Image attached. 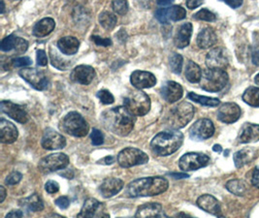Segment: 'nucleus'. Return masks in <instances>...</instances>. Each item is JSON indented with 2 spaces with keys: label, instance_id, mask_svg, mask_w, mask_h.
<instances>
[{
  "label": "nucleus",
  "instance_id": "obj_1",
  "mask_svg": "<svg viewBox=\"0 0 259 218\" xmlns=\"http://www.w3.org/2000/svg\"><path fill=\"white\" fill-rule=\"evenodd\" d=\"M100 119L107 130L120 137L130 135L136 121L135 115H132L124 106L105 111Z\"/></svg>",
  "mask_w": 259,
  "mask_h": 218
},
{
  "label": "nucleus",
  "instance_id": "obj_2",
  "mask_svg": "<svg viewBox=\"0 0 259 218\" xmlns=\"http://www.w3.org/2000/svg\"><path fill=\"white\" fill-rule=\"evenodd\" d=\"M168 181L161 177L142 178L128 184L125 195L130 198L159 195L168 189Z\"/></svg>",
  "mask_w": 259,
  "mask_h": 218
},
{
  "label": "nucleus",
  "instance_id": "obj_3",
  "mask_svg": "<svg viewBox=\"0 0 259 218\" xmlns=\"http://www.w3.org/2000/svg\"><path fill=\"white\" fill-rule=\"evenodd\" d=\"M184 143V135L178 130L163 131L153 137L151 148L158 156H168L176 152Z\"/></svg>",
  "mask_w": 259,
  "mask_h": 218
},
{
  "label": "nucleus",
  "instance_id": "obj_4",
  "mask_svg": "<svg viewBox=\"0 0 259 218\" xmlns=\"http://www.w3.org/2000/svg\"><path fill=\"white\" fill-rule=\"evenodd\" d=\"M194 107L189 102H182L174 107L167 116V126L171 129H181L189 124L194 116Z\"/></svg>",
  "mask_w": 259,
  "mask_h": 218
},
{
  "label": "nucleus",
  "instance_id": "obj_5",
  "mask_svg": "<svg viewBox=\"0 0 259 218\" xmlns=\"http://www.w3.org/2000/svg\"><path fill=\"white\" fill-rule=\"evenodd\" d=\"M228 82V74L225 70L208 69L202 73L201 89L209 92L223 91Z\"/></svg>",
  "mask_w": 259,
  "mask_h": 218
},
{
  "label": "nucleus",
  "instance_id": "obj_6",
  "mask_svg": "<svg viewBox=\"0 0 259 218\" xmlns=\"http://www.w3.org/2000/svg\"><path fill=\"white\" fill-rule=\"evenodd\" d=\"M60 129L74 137H84L89 133L87 120L77 112H70L60 122Z\"/></svg>",
  "mask_w": 259,
  "mask_h": 218
},
{
  "label": "nucleus",
  "instance_id": "obj_7",
  "mask_svg": "<svg viewBox=\"0 0 259 218\" xmlns=\"http://www.w3.org/2000/svg\"><path fill=\"white\" fill-rule=\"evenodd\" d=\"M124 107L135 116L147 115L151 109V99L141 90L130 93L123 100Z\"/></svg>",
  "mask_w": 259,
  "mask_h": 218
},
{
  "label": "nucleus",
  "instance_id": "obj_8",
  "mask_svg": "<svg viewBox=\"0 0 259 218\" xmlns=\"http://www.w3.org/2000/svg\"><path fill=\"white\" fill-rule=\"evenodd\" d=\"M117 160L121 168H131L148 163L149 156L140 149L126 148L118 153Z\"/></svg>",
  "mask_w": 259,
  "mask_h": 218
},
{
  "label": "nucleus",
  "instance_id": "obj_9",
  "mask_svg": "<svg viewBox=\"0 0 259 218\" xmlns=\"http://www.w3.org/2000/svg\"><path fill=\"white\" fill-rule=\"evenodd\" d=\"M68 164L69 158L66 154L54 153L41 159L38 164V168L43 173H49L65 169Z\"/></svg>",
  "mask_w": 259,
  "mask_h": 218
},
{
  "label": "nucleus",
  "instance_id": "obj_10",
  "mask_svg": "<svg viewBox=\"0 0 259 218\" xmlns=\"http://www.w3.org/2000/svg\"><path fill=\"white\" fill-rule=\"evenodd\" d=\"M210 162V157L206 154L197 152H189L181 157L179 161V167L185 172L196 171L203 167H206Z\"/></svg>",
  "mask_w": 259,
  "mask_h": 218
},
{
  "label": "nucleus",
  "instance_id": "obj_11",
  "mask_svg": "<svg viewBox=\"0 0 259 218\" xmlns=\"http://www.w3.org/2000/svg\"><path fill=\"white\" fill-rule=\"evenodd\" d=\"M19 75L24 80H26L33 89H35L36 91L42 92L47 90L49 80L43 71L36 68H24L20 70Z\"/></svg>",
  "mask_w": 259,
  "mask_h": 218
},
{
  "label": "nucleus",
  "instance_id": "obj_12",
  "mask_svg": "<svg viewBox=\"0 0 259 218\" xmlns=\"http://www.w3.org/2000/svg\"><path fill=\"white\" fill-rule=\"evenodd\" d=\"M214 133V126L212 120L202 118L197 120L189 128V137L194 141H203L211 138Z\"/></svg>",
  "mask_w": 259,
  "mask_h": 218
},
{
  "label": "nucleus",
  "instance_id": "obj_13",
  "mask_svg": "<svg viewBox=\"0 0 259 218\" xmlns=\"http://www.w3.org/2000/svg\"><path fill=\"white\" fill-rule=\"evenodd\" d=\"M228 53L222 47L212 49L206 57V65L209 69L225 70L228 67Z\"/></svg>",
  "mask_w": 259,
  "mask_h": 218
},
{
  "label": "nucleus",
  "instance_id": "obj_14",
  "mask_svg": "<svg viewBox=\"0 0 259 218\" xmlns=\"http://www.w3.org/2000/svg\"><path fill=\"white\" fill-rule=\"evenodd\" d=\"M187 17V11L182 6L175 5L169 8H160L155 12V18L159 23L168 24L170 22H179Z\"/></svg>",
  "mask_w": 259,
  "mask_h": 218
},
{
  "label": "nucleus",
  "instance_id": "obj_15",
  "mask_svg": "<svg viewBox=\"0 0 259 218\" xmlns=\"http://www.w3.org/2000/svg\"><path fill=\"white\" fill-rule=\"evenodd\" d=\"M41 145L44 149L48 150L61 149L65 148L66 146V139L55 129L47 128L44 131Z\"/></svg>",
  "mask_w": 259,
  "mask_h": 218
},
{
  "label": "nucleus",
  "instance_id": "obj_16",
  "mask_svg": "<svg viewBox=\"0 0 259 218\" xmlns=\"http://www.w3.org/2000/svg\"><path fill=\"white\" fill-rule=\"evenodd\" d=\"M0 108L2 113L8 115L19 123L24 124L28 121V115L24 107L21 105L13 103L11 101H1Z\"/></svg>",
  "mask_w": 259,
  "mask_h": 218
},
{
  "label": "nucleus",
  "instance_id": "obj_17",
  "mask_svg": "<svg viewBox=\"0 0 259 218\" xmlns=\"http://www.w3.org/2000/svg\"><path fill=\"white\" fill-rule=\"evenodd\" d=\"M130 81L134 88L137 90H145L151 89L156 83L155 76L146 71L136 70L130 76Z\"/></svg>",
  "mask_w": 259,
  "mask_h": 218
},
{
  "label": "nucleus",
  "instance_id": "obj_18",
  "mask_svg": "<svg viewBox=\"0 0 259 218\" xmlns=\"http://www.w3.org/2000/svg\"><path fill=\"white\" fill-rule=\"evenodd\" d=\"M242 114L241 108L235 103H224L218 111V118L224 123H234Z\"/></svg>",
  "mask_w": 259,
  "mask_h": 218
},
{
  "label": "nucleus",
  "instance_id": "obj_19",
  "mask_svg": "<svg viewBox=\"0 0 259 218\" xmlns=\"http://www.w3.org/2000/svg\"><path fill=\"white\" fill-rule=\"evenodd\" d=\"M100 216L109 217V215L103 210V205L94 198H89L88 200H85L81 211L78 213V217H100Z\"/></svg>",
  "mask_w": 259,
  "mask_h": 218
},
{
  "label": "nucleus",
  "instance_id": "obj_20",
  "mask_svg": "<svg viewBox=\"0 0 259 218\" xmlns=\"http://www.w3.org/2000/svg\"><path fill=\"white\" fill-rule=\"evenodd\" d=\"M161 95L165 101L168 103H175L179 101L183 95H184V90L180 83L173 80L166 81L163 86L160 90Z\"/></svg>",
  "mask_w": 259,
  "mask_h": 218
},
{
  "label": "nucleus",
  "instance_id": "obj_21",
  "mask_svg": "<svg viewBox=\"0 0 259 218\" xmlns=\"http://www.w3.org/2000/svg\"><path fill=\"white\" fill-rule=\"evenodd\" d=\"M95 70L89 65H79L71 72L70 79L80 84H90L95 78Z\"/></svg>",
  "mask_w": 259,
  "mask_h": 218
},
{
  "label": "nucleus",
  "instance_id": "obj_22",
  "mask_svg": "<svg viewBox=\"0 0 259 218\" xmlns=\"http://www.w3.org/2000/svg\"><path fill=\"white\" fill-rule=\"evenodd\" d=\"M197 206L202 208L203 210L207 211L208 213L219 216V217H224L222 214V208L219 201L212 195L205 194L202 195L197 199Z\"/></svg>",
  "mask_w": 259,
  "mask_h": 218
},
{
  "label": "nucleus",
  "instance_id": "obj_23",
  "mask_svg": "<svg viewBox=\"0 0 259 218\" xmlns=\"http://www.w3.org/2000/svg\"><path fill=\"white\" fill-rule=\"evenodd\" d=\"M124 186V183L120 179L109 178L103 181L100 185L99 190L104 198H111L118 194Z\"/></svg>",
  "mask_w": 259,
  "mask_h": 218
},
{
  "label": "nucleus",
  "instance_id": "obj_24",
  "mask_svg": "<svg viewBox=\"0 0 259 218\" xmlns=\"http://www.w3.org/2000/svg\"><path fill=\"white\" fill-rule=\"evenodd\" d=\"M19 132L12 122L2 118L0 120V141L2 144H13L17 141Z\"/></svg>",
  "mask_w": 259,
  "mask_h": 218
},
{
  "label": "nucleus",
  "instance_id": "obj_25",
  "mask_svg": "<svg viewBox=\"0 0 259 218\" xmlns=\"http://www.w3.org/2000/svg\"><path fill=\"white\" fill-rule=\"evenodd\" d=\"M135 217H167V215L160 204L149 203L138 207Z\"/></svg>",
  "mask_w": 259,
  "mask_h": 218
},
{
  "label": "nucleus",
  "instance_id": "obj_26",
  "mask_svg": "<svg viewBox=\"0 0 259 218\" xmlns=\"http://www.w3.org/2000/svg\"><path fill=\"white\" fill-rule=\"evenodd\" d=\"M192 35V24L186 23L178 28L177 33L174 38V44L178 49H184L189 45Z\"/></svg>",
  "mask_w": 259,
  "mask_h": 218
},
{
  "label": "nucleus",
  "instance_id": "obj_27",
  "mask_svg": "<svg viewBox=\"0 0 259 218\" xmlns=\"http://www.w3.org/2000/svg\"><path fill=\"white\" fill-rule=\"evenodd\" d=\"M258 141V124H252V123L244 124L239 135V142L241 144H248V143H254Z\"/></svg>",
  "mask_w": 259,
  "mask_h": 218
},
{
  "label": "nucleus",
  "instance_id": "obj_28",
  "mask_svg": "<svg viewBox=\"0 0 259 218\" xmlns=\"http://www.w3.org/2000/svg\"><path fill=\"white\" fill-rule=\"evenodd\" d=\"M80 41L76 37L66 36L59 39L58 48L59 51L66 56H73L79 51Z\"/></svg>",
  "mask_w": 259,
  "mask_h": 218
},
{
  "label": "nucleus",
  "instance_id": "obj_29",
  "mask_svg": "<svg viewBox=\"0 0 259 218\" xmlns=\"http://www.w3.org/2000/svg\"><path fill=\"white\" fill-rule=\"evenodd\" d=\"M196 42L200 49H209L215 45L218 42V37L212 28L205 27L199 32Z\"/></svg>",
  "mask_w": 259,
  "mask_h": 218
},
{
  "label": "nucleus",
  "instance_id": "obj_30",
  "mask_svg": "<svg viewBox=\"0 0 259 218\" xmlns=\"http://www.w3.org/2000/svg\"><path fill=\"white\" fill-rule=\"evenodd\" d=\"M256 156H257V152L255 149L247 148V149H241L237 151L234 154L233 159H234L236 167L240 169L243 166L250 163L251 161L254 160Z\"/></svg>",
  "mask_w": 259,
  "mask_h": 218
},
{
  "label": "nucleus",
  "instance_id": "obj_31",
  "mask_svg": "<svg viewBox=\"0 0 259 218\" xmlns=\"http://www.w3.org/2000/svg\"><path fill=\"white\" fill-rule=\"evenodd\" d=\"M56 27V22L52 18H45L36 23L33 28V34L38 38L45 37L51 34Z\"/></svg>",
  "mask_w": 259,
  "mask_h": 218
},
{
  "label": "nucleus",
  "instance_id": "obj_32",
  "mask_svg": "<svg viewBox=\"0 0 259 218\" xmlns=\"http://www.w3.org/2000/svg\"><path fill=\"white\" fill-rule=\"evenodd\" d=\"M20 206L24 207L28 211H41L44 209V202L41 199V197L38 195L37 193H34L25 199H23L20 201Z\"/></svg>",
  "mask_w": 259,
  "mask_h": 218
},
{
  "label": "nucleus",
  "instance_id": "obj_33",
  "mask_svg": "<svg viewBox=\"0 0 259 218\" xmlns=\"http://www.w3.org/2000/svg\"><path fill=\"white\" fill-rule=\"evenodd\" d=\"M202 70L198 64H196L193 61H189L187 68H186V78L189 80V82L196 83L200 82L201 78H202Z\"/></svg>",
  "mask_w": 259,
  "mask_h": 218
},
{
  "label": "nucleus",
  "instance_id": "obj_34",
  "mask_svg": "<svg viewBox=\"0 0 259 218\" xmlns=\"http://www.w3.org/2000/svg\"><path fill=\"white\" fill-rule=\"evenodd\" d=\"M50 58H51V62H52L53 66L59 70H61V71H65L71 66L70 61L61 58L59 56V53L56 50H54L53 48L50 49Z\"/></svg>",
  "mask_w": 259,
  "mask_h": 218
},
{
  "label": "nucleus",
  "instance_id": "obj_35",
  "mask_svg": "<svg viewBox=\"0 0 259 218\" xmlns=\"http://www.w3.org/2000/svg\"><path fill=\"white\" fill-rule=\"evenodd\" d=\"M243 101L251 107H259V89L249 86L243 93Z\"/></svg>",
  "mask_w": 259,
  "mask_h": 218
},
{
  "label": "nucleus",
  "instance_id": "obj_36",
  "mask_svg": "<svg viewBox=\"0 0 259 218\" xmlns=\"http://www.w3.org/2000/svg\"><path fill=\"white\" fill-rule=\"evenodd\" d=\"M188 98L191 101H194L196 103L200 104L203 106H207V107H217L221 103L220 99H218V98L201 96L194 92H189L188 94Z\"/></svg>",
  "mask_w": 259,
  "mask_h": 218
},
{
  "label": "nucleus",
  "instance_id": "obj_37",
  "mask_svg": "<svg viewBox=\"0 0 259 218\" xmlns=\"http://www.w3.org/2000/svg\"><path fill=\"white\" fill-rule=\"evenodd\" d=\"M225 187L229 192L237 196H243L247 191V184L242 180H231L226 184Z\"/></svg>",
  "mask_w": 259,
  "mask_h": 218
},
{
  "label": "nucleus",
  "instance_id": "obj_38",
  "mask_svg": "<svg viewBox=\"0 0 259 218\" xmlns=\"http://www.w3.org/2000/svg\"><path fill=\"white\" fill-rule=\"evenodd\" d=\"M99 23L107 30H111L117 25L118 19L117 16L110 12H103L99 16Z\"/></svg>",
  "mask_w": 259,
  "mask_h": 218
},
{
  "label": "nucleus",
  "instance_id": "obj_39",
  "mask_svg": "<svg viewBox=\"0 0 259 218\" xmlns=\"http://www.w3.org/2000/svg\"><path fill=\"white\" fill-rule=\"evenodd\" d=\"M183 61H184L183 57L177 53H173L169 57V65H170V68L173 73L181 74L182 69H183Z\"/></svg>",
  "mask_w": 259,
  "mask_h": 218
},
{
  "label": "nucleus",
  "instance_id": "obj_40",
  "mask_svg": "<svg viewBox=\"0 0 259 218\" xmlns=\"http://www.w3.org/2000/svg\"><path fill=\"white\" fill-rule=\"evenodd\" d=\"M193 19L197 21H204V22H214L217 20L215 15L212 12L208 9H201L200 11L197 12L193 15Z\"/></svg>",
  "mask_w": 259,
  "mask_h": 218
},
{
  "label": "nucleus",
  "instance_id": "obj_41",
  "mask_svg": "<svg viewBox=\"0 0 259 218\" xmlns=\"http://www.w3.org/2000/svg\"><path fill=\"white\" fill-rule=\"evenodd\" d=\"M18 37L14 34L9 35L6 38H4L1 42L0 49L2 52H10L12 50H15L16 44H17Z\"/></svg>",
  "mask_w": 259,
  "mask_h": 218
},
{
  "label": "nucleus",
  "instance_id": "obj_42",
  "mask_svg": "<svg viewBox=\"0 0 259 218\" xmlns=\"http://www.w3.org/2000/svg\"><path fill=\"white\" fill-rule=\"evenodd\" d=\"M112 8L118 15L124 16L128 12V3L126 0H114L112 2Z\"/></svg>",
  "mask_w": 259,
  "mask_h": 218
},
{
  "label": "nucleus",
  "instance_id": "obj_43",
  "mask_svg": "<svg viewBox=\"0 0 259 218\" xmlns=\"http://www.w3.org/2000/svg\"><path fill=\"white\" fill-rule=\"evenodd\" d=\"M97 97L99 98L101 103L105 104V105L113 104L115 101V98H114L113 94L109 91H106V90L97 92Z\"/></svg>",
  "mask_w": 259,
  "mask_h": 218
},
{
  "label": "nucleus",
  "instance_id": "obj_44",
  "mask_svg": "<svg viewBox=\"0 0 259 218\" xmlns=\"http://www.w3.org/2000/svg\"><path fill=\"white\" fill-rule=\"evenodd\" d=\"M23 179V175L20 172H12L5 180V184L7 185H15L18 184Z\"/></svg>",
  "mask_w": 259,
  "mask_h": 218
},
{
  "label": "nucleus",
  "instance_id": "obj_45",
  "mask_svg": "<svg viewBox=\"0 0 259 218\" xmlns=\"http://www.w3.org/2000/svg\"><path fill=\"white\" fill-rule=\"evenodd\" d=\"M91 139H92V143L94 146H100L104 143L103 134L101 133V131H99L98 129H95V128L91 134Z\"/></svg>",
  "mask_w": 259,
  "mask_h": 218
},
{
  "label": "nucleus",
  "instance_id": "obj_46",
  "mask_svg": "<svg viewBox=\"0 0 259 218\" xmlns=\"http://www.w3.org/2000/svg\"><path fill=\"white\" fill-rule=\"evenodd\" d=\"M13 66L14 67H25L32 64L31 58L28 57H23V58H17L12 60Z\"/></svg>",
  "mask_w": 259,
  "mask_h": 218
},
{
  "label": "nucleus",
  "instance_id": "obj_47",
  "mask_svg": "<svg viewBox=\"0 0 259 218\" xmlns=\"http://www.w3.org/2000/svg\"><path fill=\"white\" fill-rule=\"evenodd\" d=\"M27 48H28L27 41H25L23 38H19V37H18L17 44H16V48H15L16 53H18V54H24V53L26 52Z\"/></svg>",
  "mask_w": 259,
  "mask_h": 218
},
{
  "label": "nucleus",
  "instance_id": "obj_48",
  "mask_svg": "<svg viewBox=\"0 0 259 218\" xmlns=\"http://www.w3.org/2000/svg\"><path fill=\"white\" fill-rule=\"evenodd\" d=\"M37 64L38 66H47L48 58L45 51L43 50H38L37 51Z\"/></svg>",
  "mask_w": 259,
  "mask_h": 218
},
{
  "label": "nucleus",
  "instance_id": "obj_49",
  "mask_svg": "<svg viewBox=\"0 0 259 218\" xmlns=\"http://www.w3.org/2000/svg\"><path fill=\"white\" fill-rule=\"evenodd\" d=\"M92 39L97 46L109 47L112 45V41L110 38H101L99 36H93Z\"/></svg>",
  "mask_w": 259,
  "mask_h": 218
},
{
  "label": "nucleus",
  "instance_id": "obj_50",
  "mask_svg": "<svg viewBox=\"0 0 259 218\" xmlns=\"http://www.w3.org/2000/svg\"><path fill=\"white\" fill-rule=\"evenodd\" d=\"M45 189L48 193L55 194L59 190V184L55 181H49L47 184H45Z\"/></svg>",
  "mask_w": 259,
  "mask_h": 218
},
{
  "label": "nucleus",
  "instance_id": "obj_51",
  "mask_svg": "<svg viewBox=\"0 0 259 218\" xmlns=\"http://www.w3.org/2000/svg\"><path fill=\"white\" fill-rule=\"evenodd\" d=\"M56 205L58 207H60V208H62V209H65V208L69 207L70 201H69V199L67 197L61 196V197H59V198L56 200Z\"/></svg>",
  "mask_w": 259,
  "mask_h": 218
},
{
  "label": "nucleus",
  "instance_id": "obj_52",
  "mask_svg": "<svg viewBox=\"0 0 259 218\" xmlns=\"http://www.w3.org/2000/svg\"><path fill=\"white\" fill-rule=\"evenodd\" d=\"M251 61L259 67V46H254L251 50Z\"/></svg>",
  "mask_w": 259,
  "mask_h": 218
},
{
  "label": "nucleus",
  "instance_id": "obj_53",
  "mask_svg": "<svg viewBox=\"0 0 259 218\" xmlns=\"http://www.w3.org/2000/svg\"><path fill=\"white\" fill-rule=\"evenodd\" d=\"M220 1H224L225 4H227L232 9L239 8L240 6H242V4L244 2V0H220Z\"/></svg>",
  "mask_w": 259,
  "mask_h": 218
},
{
  "label": "nucleus",
  "instance_id": "obj_54",
  "mask_svg": "<svg viewBox=\"0 0 259 218\" xmlns=\"http://www.w3.org/2000/svg\"><path fill=\"white\" fill-rule=\"evenodd\" d=\"M251 184L259 189V169L255 168L251 176Z\"/></svg>",
  "mask_w": 259,
  "mask_h": 218
},
{
  "label": "nucleus",
  "instance_id": "obj_55",
  "mask_svg": "<svg viewBox=\"0 0 259 218\" xmlns=\"http://www.w3.org/2000/svg\"><path fill=\"white\" fill-rule=\"evenodd\" d=\"M204 0H187V6L190 10H193L202 5Z\"/></svg>",
  "mask_w": 259,
  "mask_h": 218
},
{
  "label": "nucleus",
  "instance_id": "obj_56",
  "mask_svg": "<svg viewBox=\"0 0 259 218\" xmlns=\"http://www.w3.org/2000/svg\"><path fill=\"white\" fill-rule=\"evenodd\" d=\"M115 161H116V157H115V156L109 155V156L104 157L103 159L98 161L97 163H98V164H103V165H112V164L115 163Z\"/></svg>",
  "mask_w": 259,
  "mask_h": 218
},
{
  "label": "nucleus",
  "instance_id": "obj_57",
  "mask_svg": "<svg viewBox=\"0 0 259 218\" xmlns=\"http://www.w3.org/2000/svg\"><path fill=\"white\" fill-rule=\"evenodd\" d=\"M168 176L172 177L175 180H182V179H187L189 178V176L188 173L185 172H169Z\"/></svg>",
  "mask_w": 259,
  "mask_h": 218
},
{
  "label": "nucleus",
  "instance_id": "obj_58",
  "mask_svg": "<svg viewBox=\"0 0 259 218\" xmlns=\"http://www.w3.org/2000/svg\"><path fill=\"white\" fill-rule=\"evenodd\" d=\"M23 215L24 212L21 209H14L6 215V217H22Z\"/></svg>",
  "mask_w": 259,
  "mask_h": 218
},
{
  "label": "nucleus",
  "instance_id": "obj_59",
  "mask_svg": "<svg viewBox=\"0 0 259 218\" xmlns=\"http://www.w3.org/2000/svg\"><path fill=\"white\" fill-rule=\"evenodd\" d=\"M174 1H175V0H156L157 4H158L159 6H168V5L172 4Z\"/></svg>",
  "mask_w": 259,
  "mask_h": 218
},
{
  "label": "nucleus",
  "instance_id": "obj_60",
  "mask_svg": "<svg viewBox=\"0 0 259 218\" xmlns=\"http://www.w3.org/2000/svg\"><path fill=\"white\" fill-rule=\"evenodd\" d=\"M0 191H1V197H0V203H2V202H4V200H5V198H6V190H5V188H4V186H0Z\"/></svg>",
  "mask_w": 259,
  "mask_h": 218
},
{
  "label": "nucleus",
  "instance_id": "obj_61",
  "mask_svg": "<svg viewBox=\"0 0 259 218\" xmlns=\"http://www.w3.org/2000/svg\"><path fill=\"white\" fill-rule=\"evenodd\" d=\"M212 149H213V151H215V152H222V151H223V148H222V146H220V145H214Z\"/></svg>",
  "mask_w": 259,
  "mask_h": 218
},
{
  "label": "nucleus",
  "instance_id": "obj_62",
  "mask_svg": "<svg viewBox=\"0 0 259 218\" xmlns=\"http://www.w3.org/2000/svg\"><path fill=\"white\" fill-rule=\"evenodd\" d=\"M4 10H5V5H4V1H3V0H1V14H3V13H4Z\"/></svg>",
  "mask_w": 259,
  "mask_h": 218
},
{
  "label": "nucleus",
  "instance_id": "obj_63",
  "mask_svg": "<svg viewBox=\"0 0 259 218\" xmlns=\"http://www.w3.org/2000/svg\"><path fill=\"white\" fill-rule=\"evenodd\" d=\"M254 82L259 85V74H257L256 76H255V78H254Z\"/></svg>",
  "mask_w": 259,
  "mask_h": 218
},
{
  "label": "nucleus",
  "instance_id": "obj_64",
  "mask_svg": "<svg viewBox=\"0 0 259 218\" xmlns=\"http://www.w3.org/2000/svg\"><path fill=\"white\" fill-rule=\"evenodd\" d=\"M176 216H178V217H179V216H185V217H190L189 215H188V214H186V213H179V214H177Z\"/></svg>",
  "mask_w": 259,
  "mask_h": 218
}]
</instances>
